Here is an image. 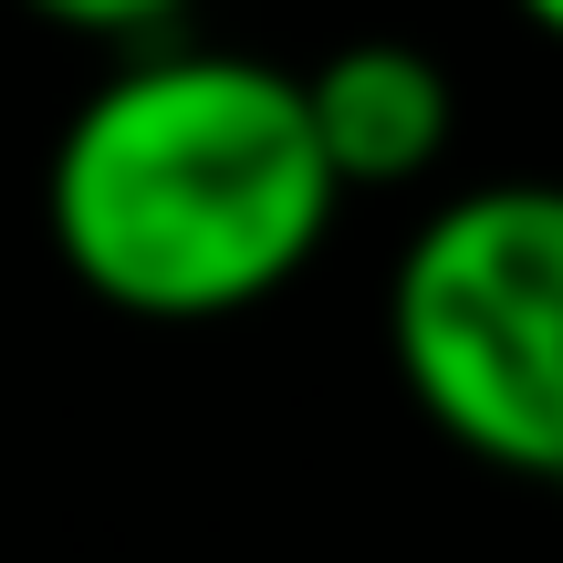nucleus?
Here are the masks:
<instances>
[{
	"label": "nucleus",
	"instance_id": "f257e3e1",
	"mask_svg": "<svg viewBox=\"0 0 563 563\" xmlns=\"http://www.w3.org/2000/svg\"><path fill=\"white\" fill-rule=\"evenodd\" d=\"M344 188L323 178L302 84L262 53H125L63 115L42 167L53 262L125 323H230L292 292Z\"/></svg>",
	"mask_w": 563,
	"mask_h": 563
},
{
	"label": "nucleus",
	"instance_id": "f03ea898",
	"mask_svg": "<svg viewBox=\"0 0 563 563\" xmlns=\"http://www.w3.org/2000/svg\"><path fill=\"white\" fill-rule=\"evenodd\" d=\"M386 365L460 460L563 501V178H490L386 272Z\"/></svg>",
	"mask_w": 563,
	"mask_h": 563
},
{
	"label": "nucleus",
	"instance_id": "7ed1b4c3",
	"mask_svg": "<svg viewBox=\"0 0 563 563\" xmlns=\"http://www.w3.org/2000/svg\"><path fill=\"white\" fill-rule=\"evenodd\" d=\"M292 84H302L313 157H323V178L344 199L355 188H418L449 157L460 95H449V63L418 53V42H344V53H323Z\"/></svg>",
	"mask_w": 563,
	"mask_h": 563
},
{
	"label": "nucleus",
	"instance_id": "20e7f679",
	"mask_svg": "<svg viewBox=\"0 0 563 563\" xmlns=\"http://www.w3.org/2000/svg\"><path fill=\"white\" fill-rule=\"evenodd\" d=\"M21 11L63 21V32H95V42H146L188 11V0H21Z\"/></svg>",
	"mask_w": 563,
	"mask_h": 563
},
{
	"label": "nucleus",
	"instance_id": "39448f33",
	"mask_svg": "<svg viewBox=\"0 0 563 563\" xmlns=\"http://www.w3.org/2000/svg\"><path fill=\"white\" fill-rule=\"evenodd\" d=\"M511 11H522L532 32H553V42H563V0H511Z\"/></svg>",
	"mask_w": 563,
	"mask_h": 563
}]
</instances>
